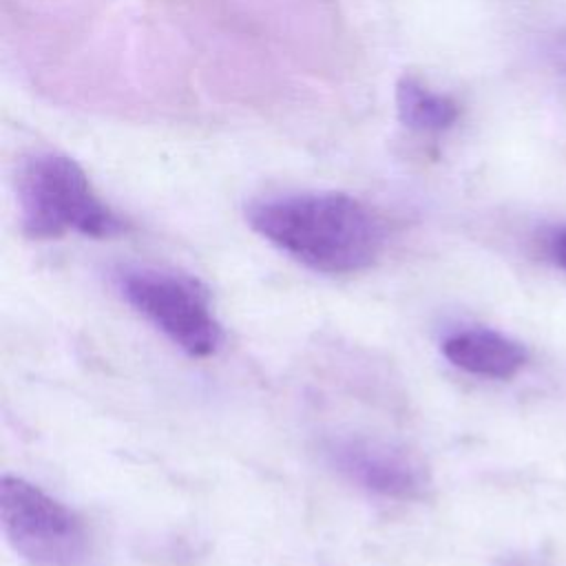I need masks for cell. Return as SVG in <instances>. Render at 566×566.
I'll list each match as a JSON object with an SVG mask.
<instances>
[{"label": "cell", "instance_id": "obj_1", "mask_svg": "<svg viewBox=\"0 0 566 566\" xmlns=\"http://www.w3.org/2000/svg\"><path fill=\"white\" fill-rule=\"evenodd\" d=\"M256 234L321 274H356L371 268L387 241L382 219L345 192H287L245 208Z\"/></svg>", "mask_w": 566, "mask_h": 566}, {"label": "cell", "instance_id": "obj_2", "mask_svg": "<svg viewBox=\"0 0 566 566\" xmlns=\"http://www.w3.org/2000/svg\"><path fill=\"white\" fill-rule=\"evenodd\" d=\"M22 230L31 239H57L77 232L111 239L126 232V221L99 199L82 166L57 153L29 157L18 172Z\"/></svg>", "mask_w": 566, "mask_h": 566}, {"label": "cell", "instance_id": "obj_3", "mask_svg": "<svg viewBox=\"0 0 566 566\" xmlns=\"http://www.w3.org/2000/svg\"><path fill=\"white\" fill-rule=\"evenodd\" d=\"M122 298L192 358L212 356L223 343L208 287L184 272L159 268H122L115 274Z\"/></svg>", "mask_w": 566, "mask_h": 566}, {"label": "cell", "instance_id": "obj_4", "mask_svg": "<svg viewBox=\"0 0 566 566\" xmlns=\"http://www.w3.org/2000/svg\"><path fill=\"white\" fill-rule=\"evenodd\" d=\"M0 520L7 544L29 566H84L88 557L84 520L20 475H2Z\"/></svg>", "mask_w": 566, "mask_h": 566}, {"label": "cell", "instance_id": "obj_5", "mask_svg": "<svg viewBox=\"0 0 566 566\" xmlns=\"http://www.w3.org/2000/svg\"><path fill=\"white\" fill-rule=\"evenodd\" d=\"M325 455L352 484L387 500L418 502L431 489L424 464L405 447L382 438L336 436L325 442Z\"/></svg>", "mask_w": 566, "mask_h": 566}, {"label": "cell", "instance_id": "obj_6", "mask_svg": "<svg viewBox=\"0 0 566 566\" xmlns=\"http://www.w3.org/2000/svg\"><path fill=\"white\" fill-rule=\"evenodd\" d=\"M440 349L455 367L486 378H511L526 363V349L486 327H464L444 336Z\"/></svg>", "mask_w": 566, "mask_h": 566}, {"label": "cell", "instance_id": "obj_7", "mask_svg": "<svg viewBox=\"0 0 566 566\" xmlns=\"http://www.w3.org/2000/svg\"><path fill=\"white\" fill-rule=\"evenodd\" d=\"M396 111L407 128L420 133H442L460 115L458 104L449 95L431 91L416 77H402L398 82Z\"/></svg>", "mask_w": 566, "mask_h": 566}, {"label": "cell", "instance_id": "obj_8", "mask_svg": "<svg viewBox=\"0 0 566 566\" xmlns=\"http://www.w3.org/2000/svg\"><path fill=\"white\" fill-rule=\"evenodd\" d=\"M544 57L551 71L566 82V29H559L546 38Z\"/></svg>", "mask_w": 566, "mask_h": 566}, {"label": "cell", "instance_id": "obj_9", "mask_svg": "<svg viewBox=\"0 0 566 566\" xmlns=\"http://www.w3.org/2000/svg\"><path fill=\"white\" fill-rule=\"evenodd\" d=\"M546 252L553 256V261L566 270V223L551 230V234L544 237Z\"/></svg>", "mask_w": 566, "mask_h": 566}]
</instances>
